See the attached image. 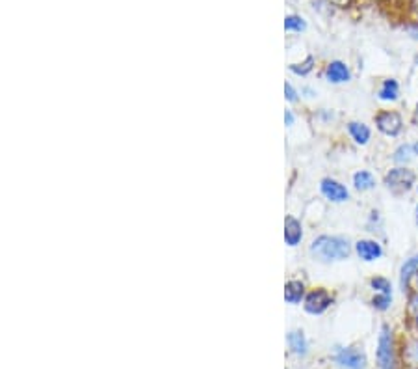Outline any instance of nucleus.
<instances>
[{"mask_svg": "<svg viewBox=\"0 0 418 369\" xmlns=\"http://www.w3.org/2000/svg\"><path fill=\"white\" fill-rule=\"evenodd\" d=\"M351 243L344 235H320L312 241L309 252L320 263H337L344 261L351 255Z\"/></svg>", "mask_w": 418, "mask_h": 369, "instance_id": "1", "label": "nucleus"}, {"mask_svg": "<svg viewBox=\"0 0 418 369\" xmlns=\"http://www.w3.org/2000/svg\"><path fill=\"white\" fill-rule=\"evenodd\" d=\"M375 365L378 369H398V349L396 339L389 324H381L378 336V347H375Z\"/></svg>", "mask_w": 418, "mask_h": 369, "instance_id": "2", "label": "nucleus"}, {"mask_svg": "<svg viewBox=\"0 0 418 369\" xmlns=\"http://www.w3.org/2000/svg\"><path fill=\"white\" fill-rule=\"evenodd\" d=\"M383 183L394 196H402L407 194L409 190L417 189L418 177L417 172L409 166H394L385 174Z\"/></svg>", "mask_w": 418, "mask_h": 369, "instance_id": "3", "label": "nucleus"}, {"mask_svg": "<svg viewBox=\"0 0 418 369\" xmlns=\"http://www.w3.org/2000/svg\"><path fill=\"white\" fill-rule=\"evenodd\" d=\"M374 123L375 129L381 135L389 136V138H396V136L402 135L405 127L404 116L400 114L398 110H379L374 116Z\"/></svg>", "mask_w": 418, "mask_h": 369, "instance_id": "4", "label": "nucleus"}, {"mask_svg": "<svg viewBox=\"0 0 418 369\" xmlns=\"http://www.w3.org/2000/svg\"><path fill=\"white\" fill-rule=\"evenodd\" d=\"M334 362L344 369H368L366 353L359 347H339L334 353Z\"/></svg>", "mask_w": 418, "mask_h": 369, "instance_id": "5", "label": "nucleus"}, {"mask_svg": "<svg viewBox=\"0 0 418 369\" xmlns=\"http://www.w3.org/2000/svg\"><path fill=\"white\" fill-rule=\"evenodd\" d=\"M354 252L364 263H374V261L381 260L385 254L383 245L375 239H359L354 245Z\"/></svg>", "mask_w": 418, "mask_h": 369, "instance_id": "6", "label": "nucleus"}, {"mask_svg": "<svg viewBox=\"0 0 418 369\" xmlns=\"http://www.w3.org/2000/svg\"><path fill=\"white\" fill-rule=\"evenodd\" d=\"M320 192L325 200L331 204H344L349 200V190L344 183L333 180V177H325L320 183Z\"/></svg>", "mask_w": 418, "mask_h": 369, "instance_id": "7", "label": "nucleus"}, {"mask_svg": "<svg viewBox=\"0 0 418 369\" xmlns=\"http://www.w3.org/2000/svg\"><path fill=\"white\" fill-rule=\"evenodd\" d=\"M333 304V294L327 290H315L305 297V312L310 315H322Z\"/></svg>", "mask_w": 418, "mask_h": 369, "instance_id": "8", "label": "nucleus"}, {"mask_svg": "<svg viewBox=\"0 0 418 369\" xmlns=\"http://www.w3.org/2000/svg\"><path fill=\"white\" fill-rule=\"evenodd\" d=\"M418 278V252L413 255H409L407 260L402 263L400 267V287L404 293H409V291H413V282Z\"/></svg>", "mask_w": 418, "mask_h": 369, "instance_id": "9", "label": "nucleus"}, {"mask_svg": "<svg viewBox=\"0 0 418 369\" xmlns=\"http://www.w3.org/2000/svg\"><path fill=\"white\" fill-rule=\"evenodd\" d=\"M325 79L329 80L331 84H346L351 80V71L342 60H333L325 67Z\"/></svg>", "mask_w": 418, "mask_h": 369, "instance_id": "10", "label": "nucleus"}, {"mask_svg": "<svg viewBox=\"0 0 418 369\" xmlns=\"http://www.w3.org/2000/svg\"><path fill=\"white\" fill-rule=\"evenodd\" d=\"M346 131H348L349 138L357 145H368V142L372 140V129L363 121H348Z\"/></svg>", "mask_w": 418, "mask_h": 369, "instance_id": "11", "label": "nucleus"}, {"mask_svg": "<svg viewBox=\"0 0 418 369\" xmlns=\"http://www.w3.org/2000/svg\"><path fill=\"white\" fill-rule=\"evenodd\" d=\"M400 82L392 77L389 79L381 80V84H379L378 90V99L383 101V103H394V101L400 99Z\"/></svg>", "mask_w": 418, "mask_h": 369, "instance_id": "12", "label": "nucleus"}, {"mask_svg": "<svg viewBox=\"0 0 418 369\" xmlns=\"http://www.w3.org/2000/svg\"><path fill=\"white\" fill-rule=\"evenodd\" d=\"M354 187L355 190L359 192H368V190H374L378 181H375V175L370 172V170H359L354 174Z\"/></svg>", "mask_w": 418, "mask_h": 369, "instance_id": "13", "label": "nucleus"}, {"mask_svg": "<svg viewBox=\"0 0 418 369\" xmlns=\"http://www.w3.org/2000/svg\"><path fill=\"white\" fill-rule=\"evenodd\" d=\"M303 239V230H301V224L295 219L288 216L285 222V241L286 245L295 246L300 245V241Z\"/></svg>", "mask_w": 418, "mask_h": 369, "instance_id": "14", "label": "nucleus"}, {"mask_svg": "<svg viewBox=\"0 0 418 369\" xmlns=\"http://www.w3.org/2000/svg\"><path fill=\"white\" fill-rule=\"evenodd\" d=\"M392 163L396 166H409L414 160L413 148H411V142H405V144H400L396 150L392 151Z\"/></svg>", "mask_w": 418, "mask_h": 369, "instance_id": "15", "label": "nucleus"}, {"mask_svg": "<svg viewBox=\"0 0 418 369\" xmlns=\"http://www.w3.org/2000/svg\"><path fill=\"white\" fill-rule=\"evenodd\" d=\"M303 294H305V285L298 282V280H292L288 284L285 285V299L286 302H290V304H298L303 299Z\"/></svg>", "mask_w": 418, "mask_h": 369, "instance_id": "16", "label": "nucleus"}, {"mask_svg": "<svg viewBox=\"0 0 418 369\" xmlns=\"http://www.w3.org/2000/svg\"><path fill=\"white\" fill-rule=\"evenodd\" d=\"M288 345L290 349L294 351L295 354H307V339L303 336V332L295 330V332H290L288 334Z\"/></svg>", "mask_w": 418, "mask_h": 369, "instance_id": "17", "label": "nucleus"}, {"mask_svg": "<svg viewBox=\"0 0 418 369\" xmlns=\"http://www.w3.org/2000/svg\"><path fill=\"white\" fill-rule=\"evenodd\" d=\"M392 294L375 293L374 297H372V300H370V304H372V308H374L375 312H389L390 306H392Z\"/></svg>", "mask_w": 418, "mask_h": 369, "instance_id": "18", "label": "nucleus"}, {"mask_svg": "<svg viewBox=\"0 0 418 369\" xmlns=\"http://www.w3.org/2000/svg\"><path fill=\"white\" fill-rule=\"evenodd\" d=\"M370 287L374 290V293H389L392 294V282L385 276H372L370 278Z\"/></svg>", "mask_w": 418, "mask_h": 369, "instance_id": "19", "label": "nucleus"}, {"mask_svg": "<svg viewBox=\"0 0 418 369\" xmlns=\"http://www.w3.org/2000/svg\"><path fill=\"white\" fill-rule=\"evenodd\" d=\"M285 28L288 32H301L307 28V23L300 16H288L285 19Z\"/></svg>", "mask_w": 418, "mask_h": 369, "instance_id": "20", "label": "nucleus"}, {"mask_svg": "<svg viewBox=\"0 0 418 369\" xmlns=\"http://www.w3.org/2000/svg\"><path fill=\"white\" fill-rule=\"evenodd\" d=\"M312 67H315V58H307L305 64H298V65H292L290 70L294 71V73H298V75H309L310 71H312Z\"/></svg>", "mask_w": 418, "mask_h": 369, "instance_id": "21", "label": "nucleus"}, {"mask_svg": "<svg viewBox=\"0 0 418 369\" xmlns=\"http://www.w3.org/2000/svg\"><path fill=\"white\" fill-rule=\"evenodd\" d=\"M285 95H286V99L290 101V103H295V101H298V92H295L294 88H292V84H288V82L285 84Z\"/></svg>", "mask_w": 418, "mask_h": 369, "instance_id": "22", "label": "nucleus"}, {"mask_svg": "<svg viewBox=\"0 0 418 369\" xmlns=\"http://www.w3.org/2000/svg\"><path fill=\"white\" fill-rule=\"evenodd\" d=\"M407 32H409V35H411V40L418 41V23H414V25H409Z\"/></svg>", "mask_w": 418, "mask_h": 369, "instance_id": "23", "label": "nucleus"}, {"mask_svg": "<svg viewBox=\"0 0 418 369\" xmlns=\"http://www.w3.org/2000/svg\"><path fill=\"white\" fill-rule=\"evenodd\" d=\"M285 121H286V125H292V123H294V116H292V112H290V110H286V114H285Z\"/></svg>", "mask_w": 418, "mask_h": 369, "instance_id": "24", "label": "nucleus"}, {"mask_svg": "<svg viewBox=\"0 0 418 369\" xmlns=\"http://www.w3.org/2000/svg\"><path fill=\"white\" fill-rule=\"evenodd\" d=\"M411 148H413L414 159H418V140H414V142H411Z\"/></svg>", "mask_w": 418, "mask_h": 369, "instance_id": "25", "label": "nucleus"}, {"mask_svg": "<svg viewBox=\"0 0 418 369\" xmlns=\"http://www.w3.org/2000/svg\"><path fill=\"white\" fill-rule=\"evenodd\" d=\"M414 224L418 226V202H417V205H414Z\"/></svg>", "mask_w": 418, "mask_h": 369, "instance_id": "26", "label": "nucleus"}, {"mask_svg": "<svg viewBox=\"0 0 418 369\" xmlns=\"http://www.w3.org/2000/svg\"><path fill=\"white\" fill-rule=\"evenodd\" d=\"M414 65H417V67H418V53H417V55H414Z\"/></svg>", "mask_w": 418, "mask_h": 369, "instance_id": "27", "label": "nucleus"}, {"mask_svg": "<svg viewBox=\"0 0 418 369\" xmlns=\"http://www.w3.org/2000/svg\"><path fill=\"white\" fill-rule=\"evenodd\" d=\"M414 323H417V329H418V317H417V319H414Z\"/></svg>", "mask_w": 418, "mask_h": 369, "instance_id": "28", "label": "nucleus"}, {"mask_svg": "<svg viewBox=\"0 0 418 369\" xmlns=\"http://www.w3.org/2000/svg\"><path fill=\"white\" fill-rule=\"evenodd\" d=\"M417 192H418V183H417Z\"/></svg>", "mask_w": 418, "mask_h": 369, "instance_id": "29", "label": "nucleus"}]
</instances>
